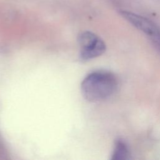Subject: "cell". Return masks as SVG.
<instances>
[{
  "mask_svg": "<svg viewBox=\"0 0 160 160\" xmlns=\"http://www.w3.org/2000/svg\"><path fill=\"white\" fill-rule=\"evenodd\" d=\"M120 14L125 19H126L135 28L146 34L156 38L160 36L158 30L154 24L145 18L126 11H121Z\"/></svg>",
  "mask_w": 160,
  "mask_h": 160,
  "instance_id": "cell-3",
  "label": "cell"
},
{
  "mask_svg": "<svg viewBox=\"0 0 160 160\" xmlns=\"http://www.w3.org/2000/svg\"><path fill=\"white\" fill-rule=\"evenodd\" d=\"M116 76L108 71H95L83 79L81 89L83 97L91 102L104 100L112 96L118 88Z\"/></svg>",
  "mask_w": 160,
  "mask_h": 160,
  "instance_id": "cell-1",
  "label": "cell"
},
{
  "mask_svg": "<svg viewBox=\"0 0 160 160\" xmlns=\"http://www.w3.org/2000/svg\"><path fill=\"white\" fill-rule=\"evenodd\" d=\"M81 47L80 58L87 61L102 54L106 50L104 42L96 34L91 31L81 32L78 38Z\"/></svg>",
  "mask_w": 160,
  "mask_h": 160,
  "instance_id": "cell-2",
  "label": "cell"
},
{
  "mask_svg": "<svg viewBox=\"0 0 160 160\" xmlns=\"http://www.w3.org/2000/svg\"><path fill=\"white\" fill-rule=\"evenodd\" d=\"M129 150L126 142L122 139H118L116 141L114 151L112 154V159L121 160L129 158Z\"/></svg>",
  "mask_w": 160,
  "mask_h": 160,
  "instance_id": "cell-4",
  "label": "cell"
}]
</instances>
